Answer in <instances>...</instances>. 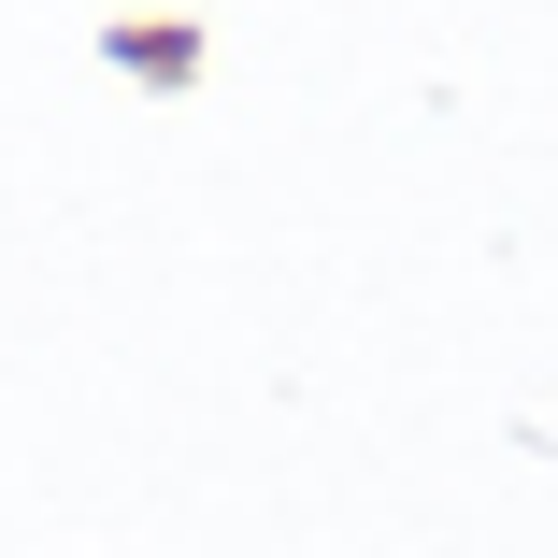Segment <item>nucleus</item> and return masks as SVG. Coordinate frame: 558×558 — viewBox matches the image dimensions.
<instances>
[{"mask_svg":"<svg viewBox=\"0 0 558 558\" xmlns=\"http://www.w3.org/2000/svg\"><path fill=\"white\" fill-rule=\"evenodd\" d=\"M100 58H116V72H158V86H186V72H201V44H186V29H100Z\"/></svg>","mask_w":558,"mask_h":558,"instance_id":"obj_1","label":"nucleus"}]
</instances>
